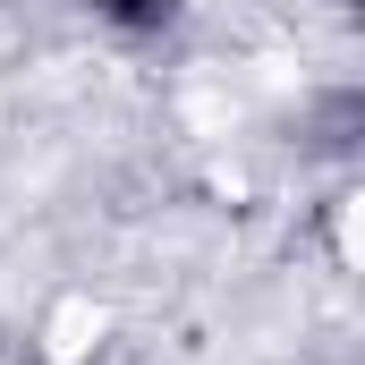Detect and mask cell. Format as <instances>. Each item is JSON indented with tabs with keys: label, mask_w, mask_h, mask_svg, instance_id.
Here are the masks:
<instances>
[{
	"label": "cell",
	"mask_w": 365,
	"mask_h": 365,
	"mask_svg": "<svg viewBox=\"0 0 365 365\" xmlns=\"http://www.w3.org/2000/svg\"><path fill=\"white\" fill-rule=\"evenodd\" d=\"M86 9H102L110 26H162L170 17V0H86Z\"/></svg>",
	"instance_id": "6da1fadb"
},
{
	"label": "cell",
	"mask_w": 365,
	"mask_h": 365,
	"mask_svg": "<svg viewBox=\"0 0 365 365\" xmlns=\"http://www.w3.org/2000/svg\"><path fill=\"white\" fill-rule=\"evenodd\" d=\"M349 9H357V17H365V0H349Z\"/></svg>",
	"instance_id": "7a4b0ae2"
}]
</instances>
